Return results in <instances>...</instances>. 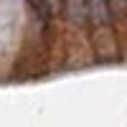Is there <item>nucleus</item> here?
Returning a JSON list of instances; mask_svg holds the SVG:
<instances>
[{
	"instance_id": "2",
	"label": "nucleus",
	"mask_w": 127,
	"mask_h": 127,
	"mask_svg": "<svg viewBox=\"0 0 127 127\" xmlns=\"http://www.w3.org/2000/svg\"><path fill=\"white\" fill-rule=\"evenodd\" d=\"M66 3V15L71 23H87V0H64Z\"/></svg>"
},
{
	"instance_id": "4",
	"label": "nucleus",
	"mask_w": 127,
	"mask_h": 127,
	"mask_svg": "<svg viewBox=\"0 0 127 127\" xmlns=\"http://www.w3.org/2000/svg\"><path fill=\"white\" fill-rule=\"evenodd\" d=\"M46 3H48V8L54 10V13H59V10H61V0H46Z\"/></svg>"
},
{
	"instance_id": "1",
	"label": "nucleus",
	"mask_w": 127,
	"mask_h": 127,
	"mask_svg": "<svg viewBox=\"0 0 127 127\" xmlns=\"http://www.w3.org/2000/svg\"><path fill=\"white\" fill-rule=\"evenodd\" d=\"M87 20H92L94 28L112 26L114 18H112L109 3H107V0H87Z\"/></svg>"
},
{
	"instance_id": "3",
	"label": "nucleus",
	"mask_w": 127,
	"mask_h": 127,
	"mask_svg": "<svg viewBox=\"0 0 127 127\" xmlns=\"http://www.w3.org/2000/svg\"><path fill=\"white\" fill-rule=\"evenodd\" d=\"M109 10H112V18L117 23H127V0H107Z\"/></svg>"
}]
</instances>
